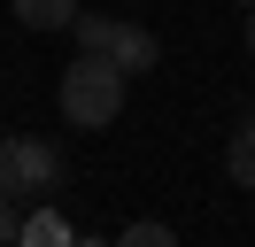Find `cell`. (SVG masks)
I'll return each mask as SVG.
<instances>
[{
  "instance_id": "obj_1",
  "label": "cell",
  "mask_w": 255,
  "mask_h": 247,
  "mask_svg": "<svg viewBox=\"0 0 255 247\" xmlns=\"http://www.w3.org/2000/svg\"><path fill=\"white\" fill-rule=\"evenodd\" d=\"M54 108H62L70 131H109L124 116V70L109 54H78L62 70V85H54Z\"/></svg>"
},
{
  "instance_id": "obj_2",
  "label": "cell",
  "mask_w": 255,
  "mask_h": 247,
  "mask_svg": "<svg viewBox=\"0 0 255 247\" xmlns=\"http://www.w3.org/2000/svg\"><path fill=\"white\" fill-rule=\"evenodd\" d=\"M62 147L54 139H23V131H8L0 139V193L8 201H47V193H62Z\"/></svg>"
},
{
  "instance_id": "obj_3",
  "label": "cell",
  "mask_w": 255,
  "mask_h": 247,
  "mask_svg": "<svg viewBox=\"0 0 255 247\" xmlns=\"http://www.w3.org/2000/svg\"><path fill=\"white\" fill-rule=\"evenodd\" d=\"M70 31H78V54H109L124 77H139V70L162 62V39H155L147 23H116V15H85V8H78Z\"/></svg>"
},
{
  "instance_id": "obj_4",
  "label": "cell",
  "mask_w": 255,
  "mask_h": 247,
  "mask_svg": "<svg viewBox=\"0 0 255 247\" xmlns=\"http://www.w3.org/2000/svg\"><path fill=\"white\" fill-rule=\"evenodd\" d=\"M23 31H70L78 23V0H8Z\"/></svg>"
},
{
  "instance_id": "obj_5",
  "label": "cell",
  "mask_w": 255,
  "mask_h": 247,
  "mask_svg": "<svg viewBox=\"0 0 255 247\" xmlns=\"http://www.w3.org/2000/svg\"><path fill=\"white\" fill-rule=\"evenodd\" d=\"M224 178H232V185H248V193H255V116L240 124L232 139H224Z\"/></svg>"
},
{
  "instance_id": "obj_6",
  "label": "cell",
  "mask_w": 255,
  "mask_h": 247,
  "mask_svg": "<svg viewBox=\"0 0 255 247\" xmlns=\"http://www.w3.org/2000/svg\"><path fill=\"white\" fill-rule=\"evenodd\" d=\"M23 247H70V216L62 209H23Z\"/></svg>"
},
{
  "instance_id": "obj_7",
  "label": "cell",
  "mask_w": 255,
  "mask_h": 247,
  "mask_svg": "<svg viewBox=\"0 0 255 247\" xmlns=\"http://www.w3.org/2000/svg\"><path fill=\"white\" fill-rule=\"evenodd\" d=\"M124 240H131V247H170L178 232H170V224H155V216H139V224H124Z\"/></svg>"
},
{
  "instance_id": "obj_8",
  "label": "cell",
  "mask_w": 255,
  "mask_h": 247,
  "mask_svg": "<svg viewBox=\"0 0 255 247\" xmlns=\"http://www.w3.org/2000/svg\"><path fill=\"white\" fill-rule=\"evenodd\" d=\"M0 247H23V201L0 193Z\"/></svg>"
},
{
  "instance_id": "obj_9",
  "label": "cell",
  "mask_w": 255,
  "mask_h": 247,
  "mask_svg": "<svg viewBox=\"0 0 255 247\" xmlns=\"http://www.w3.org/2000/svg\"><path fill=\"white\" fill-rule=\"evenodd\" d=\"M248 46H255V8H248Z\"/></svg>"
},
{
  "instance_id": "obj_10",
  "label": "cell",
  "mask_w": 255,
  "mask_h": 247,
  "mask_svg": "<svg viewBox=\"0 0 255 247\" xmlns=\"http://www.w3.org/2000/svg\"><path fill=\"white\" fill-rule=\"evenodd\" d=\"M232 8H255V0H232Z\"/></svg>"
}]
</instances>
